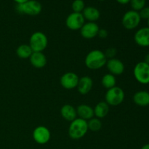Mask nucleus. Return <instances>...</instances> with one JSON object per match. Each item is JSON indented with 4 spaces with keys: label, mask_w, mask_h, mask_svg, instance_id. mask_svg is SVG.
<instances>
[{
    "label": "nucleus",
    "mask_w": 149,
    "mask_h": 149,
    "mask_svg": "<svg viewBox=\"0 0 149 149\" xmlns=\"http://www.w3.org/2000/svg\"><path fill=\"white\" fill-rule=\"evenodd\" d=\"M107 58L104 52L100 49H94L89 52L85 58L86 66L91 70H98L104 66Z\"/></svg>",
    "instance_id": "1"
},
{
    "label": "nucleus",
    "mask_w": 149,
    "mask_h": 149,
    "mask_svg": "<svg viewBox=\"0 0 149 149\" xmlns=\"http://www.w3.org/2000/svg\"><path fill=\"white\" fill-rule=\"evenodd\" d=\"M88 131L87 122L80 118H77L71 122L68 127V135L74 140L82 138Z\"/></svg>",
    "instance_id": "2"
},
{
    "label": "nucleus",
    "mask_w": 149,
    "mask_h": 149,
    "mask_svg": "<svg viewBox=\"0 0 149 149\" xmlns=\"http://www.w3.org/2000/svg\"><path fill=\"white\" fill-rule=\"evenodd\" d=\"M15 10L20 14L35 16L42 12V6L37 0H29L23 4H17Z\"/></svg>",
    "instance_id": "3"
},
{
    "label": "nucleus",
    "mask_w": 149,
    "mask_h": 149,
    "mask_svg": "<svg viewBox=\"0 0 149 149\" xmlns=\"http://www.w3.org/2000/svg\"><path fill=\"white\" fill-rule=\"evenodd\" d=\"M125 94L124 90L121 87L115 86L107 90L105 99L109 106H117L122 104L125 100Z\"/></svg>",
    "instance_id": "4"
},
{
    "label": "nucleus",
    "mask_w": 149,
    "mask_h": 149,
    "mask_svg": "<svg viewBox=\"0 0 149 149\" xmlns=\"http://www.w3.org/2000/svg\"><path fill=\"white\" fill-rule=\"evenodd\" d=\"M48 45V39L45 33L41 31L34 32L29 39V45L33 52H41L45 50Z\"/></svg>",
    "instance_id": "5"
},
{
    "label": "nucleus",
    "mask_w": 149,
    "mask_h": 149,
    "mask_svg": "<svg viewBox=\"0 0 149 149\" xmlns=\"http://www.w3.org/2000/svg\"><path fill=\"white\" fill-rule=\"evenodd\" d=\"M141 18L139 13L135 10H129L124 14L122 19V26L127 30H133L139 26Z\"/></svg>",
    "instance_id": "6"
},
{
    "label": "nucleus",
    "mask_w": 149,
    "mask_h": 149,
    "mask_svg": "<svg viewBox=\"0 0 149 149\" xmlns=\"http://www.w3.org/2000/svg\"><path fill=\"white\" fill-rule=\"evenodd\" d=\"M133 75L140 84H149V65L144 61L138 63L134 67Z\"/></svg>",
    "instance_id": "7"
},
{
    "label": "nucleus",
    "mask_w": 149,
    "mask_h": 149,
    "mask_svg": "<svg viewBox=\"0 0 149 149\" xmlns=\"http://www.w3.org/2000/svg\"><path fill=\"white\" fill-rule=\"evenodd\" d=\"M85 23V20L82 13H74L68 15L65 20V25L70 30H80L83 25Z\"/></svg>",
    "instance_id": "8"
},
{
    "label": "nucleus",
    "mask_w": 149,
    "mask_h": 149,
    "mask_svg": "<svg viewBox=\"0 0 149 149\" xmlns=\"http://www.w3.org/2000/svg\"><path fill=\"white\" fill-rule=\"evenodd\" d=\"M33 138L36 143L44 145L47 143L51 138L49 129L45 126H38L33 132Z\"/></svg>",
    "instance_id": "9"
},
{
    "label": "nucleus",
    "mask_w": 149,
    "mask_h": 149,
    "mask_svg": "<svg viewBox=\"0 0 149 149\" xmlns=\"http://www.w3.org/2000/svg\"><path fill=\"white\" fill-rule=\"evenodd\" d=\"M79 77L74 72L65 73L61 77L60 82L61 86L66 90H72L77 87Z\"/></svg>",
    "instance_id": "10"
},
{
    "label": "nucleus",
    "mask_w": 149,
    "mask_h": 149,
    "mask_svg": "<svg viewBox=\"0 0 149 149\" xmlns=\"http://www.w3.org/2000/svg\"><path fill=\"white\" fill-rule=\"evenodd\" d=\"M99 29L100 28L95 22H87L84 23L82 27L81 28L80 33L83 38L90 39L97 36Z\"/></svg>",
    "instance_id": "11"
},
{
    "label": "nucleus",
    "mask_w": 149,
    "mask_h": 149,
    "mask_svg": "<svg viewBox=\"0 0 149 149\" xmlns=\"http://www.w3.org/2000/svg\"><path fill=\"white\" fill-rule=\"evenodd\" d=\"M106 65L109 74L113 76H119L125 71V65L123 62L117 58H114L107 60Z\"/></svg>",
    "instance_id": "12"
},
{
    "label": "nucleus",
    "mask_w": 149,
    "mask_h": 149,
    "mask_svg": "<svg viewBox=\"0 0 149 149\" xmlns=\"http://www.w3.org/2000/svg\"><path fill=\"white\" fill-rule=\"evenodd\" d=\"M134 40L138 46L142 47H149V28L143 27L138 29L135 33Z\"/></svg>",
    "instance_id": "13"
},
{
    "label": "nucleus",
    "mask_w": 149,
    "mask_h": 149,
    "mask_svg": "<svg viewBox=\"0 0 149 149\" xmlns=\"http://www.w3.org/2000/svg\"><path fill=\"white\" fill-rule=\"evenodd\" d=\"M93 86V81L92 78L88 76L79 78L78 85H77V90L79 93L81 95H87L90 92Z\"/></svg>",
    "instance_id": "14"
},
{
    "label": "nucleus",
    "mask_w": 149,
    "mask_h": 149,
    "mask_svg": "<svg viewBox=\"0 0 149 149\" xmlns=\"http://www.w3.org/2000/svg\"><path fill=\"white\" fill-rule=\"evenodd\" d=\"M29 59L31 64L36 68H44L47 64V58L43 52H33Z\"/></svg>",
    "instance_id": "15"
},
{
    "label": "nucleus",
    "mask_w": 149,
    "mask_h": 149,
    "mask_svg": "<svg viewBox=\"0 0 149 149\" xmlns=\"http://www.w3.org/2000/svg\"><path fill=\"white\" fill-rule=\"evenodd\" d=\"M77 116L84 120H90L94 116V109L87 104H81L77 109Z\"/></svg>",
    "instance_id": "16"
},
{
    "label": "nucleus",
    "mask_w": 149,
    "mask_h": 149,
    "mask_svg": "<svg viewBox=\"0 0 149 149\" xmlns=\"http://www.w3.org/2000/svg\"><path fill=\"white\" fill-rule=\"evenodd\" d=\"M133 101L137 106L146 107L149 106V93L146 90H141L133 95Z\"/></svg>",
    "instance_id": "17"
},
{
    "label": "nucleus",
    "mask_w": 149,
    "mask_h": 149,
    "mask_svg": "<svg viewBox=\"0 0 149 149\" xmlns=\"http://www.w3.org/2000/svg\"><path fill=\"white\" fill-rule=\"evenodd\" d=\"M61 114L64 119L68 122H72L77 117V109L70 104L63 106L61 109Z\"/></svg>",
    "instance_id": "18"
},
{
    "label": "nucleus",
    "mask_w": 149,
    "mask_h": 149,
    "mask_svg": "<svg viewBox=\"0 0 149 149\" xmlns=\"http://www.w3.org/2000/svg\"><path fill=\"white\" fill-rule=\"evenodd\" d=\"M82 15L84 20H88V22H95L100 18V11L94 7H86L82 11Z\"/></svg>",
    "instance_id": "19"
},
{
    "label": "nucleus",
    "mask_w": 149,
    "mask_h": 149,
    "mask_svg": "<svg viewBox=\"0 0 149 149\" xmlns=\"http://www.w3.org/2000/svg\"><path fill=\"white\" fill-rule=\"evenodd\" d=\"M93 109H94V116L98 119L106 117L109 113V106L106 101L98 103Z\"/></svg>",
    "instance_id": "20"
},
{
    "label": "nucleus",
    "mask_w": 149,
    "mask_h": 149,
    "mask_svg": "<svg viewBox=\"0 0 149 149\" xmlns=\"http://www.w3.org/2000/svg\"><path fill=\"white\" fill-rule=\"evenodd\" d=\"M33 53V50L31 48L29 45H21L17 48L16 54L17 56L22 59H27L31 57V55Z\"/></svg>",
    "instance_id": "21"
},
{
    "label": "nucleus",
    "mask_w": 149,
    "mask_h": 149,
    "mask_svg": "<svg viewBox=\"0 0 149 149\" xmlns=\"http://www.w3.org/2000/svg\"><path fill=\"white\" fill-rule=\"evenodd\" d=\"M101 84L107 90L115 87L116 84V79L115 76L111 74H106L101 79Z\"/></svg>",
    "instance_id": "22"
},
{
    "label": "nucleus",
    "mask_w": 149,
    "mask_h": 149,
    "mask_svg": "<svg viewBox=\"0 0 149 149\" xmlns=\"http://www.w3.org/2000/svg\"><path fill=\"white\" fill-rule=\"evenodd\" d=\"M87 125H88V130L93 132H97L101 129L102 122L98 118H92L88 120Z\"/></svg>",
    "instance_id": "23"
},
{
    "label": "nucleus",
    "mask_w": 149,
    "mask_h": 149,
    "mask_svg": "<svg viewBox=\"0 0 149 149\" xmlns=\"http://www.w3.org/2000/svg\"><path fill=\"white\" fill-rule=\"evenodd\" d=\"M71 8L74 13H81V12L85 8L84 1L83 0H74L71 4Z\"/></svg>",
    "instance_id": "24"
},
{
    "label": "nucleus",
    "mask_w": 149,
    "mask_h": 149,
    "mask_svg": "<svg viewBox=\"0 0 149 149\" xmlns=\"http://www.w3.org/2000/svg\"><path fill=\"white\" fill-rule=\"evenodd\" d=\"M130 3L132 10L137 12H139L146 7V0H130Z\"/></svg>",
    "instance_id": "25"
},
{
    "label": "nucleus",
    "mask_w": 149,
    "mask_h": 149,
    "mask_svg": "<svg viewBox=\"0 0 149 149\" xmlns=\"http://www.w3.org/2000/svg\"><path fill=\"white\" fill-rule=\"evenodd\" d=\"M138 13H139L140 17L141 19L148 20L149 18V7H144Z\"/></svg>",
    "instance_id": "26"
},
{
    "label": "nucleus",
    "mask_w": 149,
    "mask_h": 149,
    "mask_svg": "<svg viewBox=\"0 0 149 149\" xmlns=\"http://www.w3.org/2000/svg\"><path fill=\"white\" fill-rule=\"evenodd\" d=\"M105 55H106V58H109V59H111V58H114V57L116 55V49L113 47H110L109 49H107L106 50V52H104Z\"/></svg>",
    "instance_id": "27"
},
{
    "label": "nucleus",
    "mask_w": 149,
    "mask_h": 149,
    "mask_svg": "<svg viewBox=\"0 0 149 149\" xmlns=\"http://www.w3.org/2000/svg\"><path fill=\"white\" fill-rule=\"evenodd\" d=\"M108 34H109V33H108V31L104 29H99V31L98 33H97V36L100 38H101V39H106L108 36Z\"/></svg>",
    "instance_id": "28"
},
{
    "label": "nucleus",
    "mask_w": 149,
    "mask_h": 149,
    "mask_svg": "<svg viewBox=\"0 0 149 149\" xmlns=\"http://www.w3.org/2000/svg\"><path fill=\"white\" fill-rule=\"evenodd\" d=\"M116 1L119 2V4H128V3H130V0H116Z\"/></svg>",
    "instance_id": "29"
},
{
    "label": "nucleus",
    "mask_w": 149,
    "mask_h": 149,
    "mask_svg": "<svg viewBox=\"0 0 149 149\" xmlns=\"http://www.w3.org/2000/svg\"><path fill=\"white\" fill-rule=\"evenodd\" d=\"M14 1H15L16 3L17 4H23V3L26 2V1H29V0H13Z\"/></svg>",
    "instance_id": "30"
},
{
    "label": "nucleus",
    "mask_w": 149,
    "mask_h": 149,
    "mask_svg": "<svg viewBox=\"0 0 149 149\" xmlns=\"http://www.w3.org/2000/svg\"><path fill=\"white\" fill-rule=\"evenodd\" d=\"M144 62H145L146 63L148 64V65H149V53L147 54V55L145 56V58H144Z\"/></svg>",
    "instance_id": "31"
},
{
    "label": "nucleus",
    "mask_w": 149,
    "mask_h": 149,
    "mask_svg": "<svg viewBox=\"0 0 149 149\" xmlns=\"http://www.w3.org/2000/svg\"><path fill=\"white\" fill-rule=\"evenodd\" d=\"M141 149H149V143L145 144Z\"/></svg>",
    "instance_id": "32"
},
{
    "label": "nucleus",
    "mask_w": 149,
    "mask_h": 149,
    "mask_svg": "<svg viewBox=\"0 0 149 149\" xmlns=\"http://www.w3.org/2000/svg\"><path fill=\"white\" fill-rule=\"evenodd\" d=\"M147 21H148V27L149 28V18L147 20Z\"/></svg>",
    "instance_id": "33"
},
{
    "label": "nucleus",
    "mask_w": 149,
    "mask_h": 149,
    "mask_svg": "<svg viewBox=\"0 0 149 149\" xmlns=\"http://www.w3.org/2000/svg\"><path fill=\"white\" fill-rule=\"evenodd\" d=\"M100 1H104V0H100Z\"/></svg>",
    "instance_id": "34"
}]
</instances>
